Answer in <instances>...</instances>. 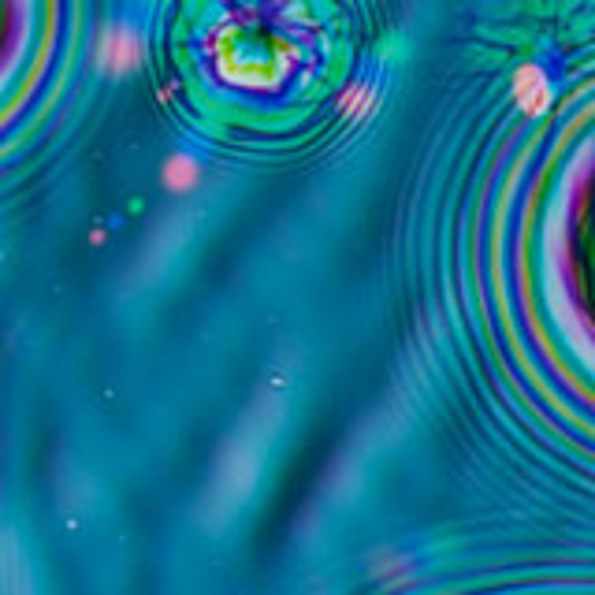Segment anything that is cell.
<instances>
[{
    "mask_svg": "<svg viewBox=\"0 0 595 595\" xmlns=\"http://www.w3.org/2000/svg\"><path fill=\"white\" fill-rule=\"evenodd\" d=\"M164 179H168L175 190H186V186H194V179H198V168H194V164H190L186 157H179V160H172V164H168Z\"/></svg>",
    "mask_w": 595,
    "mask_h": 595,
    "instance_id": "cell-1",
    "label": "cell"
}]
</instances>
